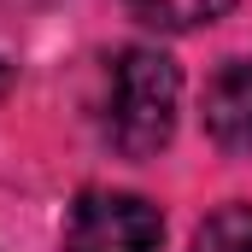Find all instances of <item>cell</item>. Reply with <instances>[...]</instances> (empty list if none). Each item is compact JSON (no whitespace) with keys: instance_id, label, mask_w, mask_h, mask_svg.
I'll list each match as a JSON object with an SVG mask.
<instances>
[{"instance_id":"1","label":"cell","mask_w":252,"mask_h":252,"mask_svg":"<svg viewBox=\"0 0 252 252\" xmlns=\"http://www.w3.org/2000/svg\"><path fill=\"white\" fill-rule=\"evenodd\" d=\"M182 70L158 47H124L106 76V141L124 158H153L176 135Z\"/></svg>"},{"instance_id":"2","label":"cell","mask_w":252,"mask_h":252,"mask_svg":"<svg viewBox=\"0 0 252 252\" xmlns=\"http://www.w3.org/2000/svg\"><path fill=\"white\" fill-rule=\"evenodd\" d=\"M164 217L153 199L124 188H88L76 193L64 217V252H158Z\"/></svg>"},{"instance_id":"3","label":"cell","mask_w":252,"mask_h":252,"mask_svg":"<svg viewBox=\"0 0 252 252\" xmlns=\"http://www.w3.org/2000/svg\"><path fill=\"white\" fill-rule=\"evenodd\" d=\"M205 135L223 153H252V59H229L205 82Z\"/></svg>"},{"instance_id":"4","label":"cell","mask_w":252,"mask_h":252,"mask_svg":"<svg viewBox=\"0 0 252 252\" xmlns=\"http://www.w3.org/2000/svg\"><path fill=\"white\" fill-rule=\"evenodd\" d=\"M235 0H129V12L153 30H199V24H217Z\"/></svg>"},{"instance_id":"5","label":"cell","mask_w":252,"mask_h":252,"mask_svg":"<svg viewBox=\"0 0 252 252\" xmlns=\"http://www.w3.org/2000/svg\"><path fill=\"white\" fill-rule=\"evenodd\" d=\"M193 252H252V205H223L199 223Z\"/></svg>"},{"instance_id":"6","label":"cell","mask_w":252,"mask_h":252,"mask_svg":"<svg viewBox=\"0 0 252 252\" xmlns=\"http://www.w3.org/2000/svg\"><path fill=\"white\" fill-rule=\"evenodd\" d=\"M0 88H6V64H0Z\"/></svg>"}]
</instances>
